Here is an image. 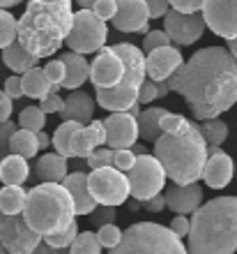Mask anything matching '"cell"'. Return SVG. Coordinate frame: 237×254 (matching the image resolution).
I'll list each match as a JSON object with an SVG mask.
<instances>
[{
  "instance_id": "cell-59",
  "label": "cell",
  "mask_w": 237,
  "mask_h": 254,
  "mask_svg": "<svg viewBox=\"0 0 237 254\" xmlns=\"http://www.w3.org/2000/svg\"><path fill=\"white\" fill-rule=\"evenodd\" d=\"M19 2H21V0H0V7H5V9H7V7L19 5Z\"/></svg>"
},
{
  "instance_id": "cell-61",
  "label": "cell",
  "mask_w": 237,
  "mask_h": 254,
  "mask_svg": "<svg viewBox=\"0 0 237 254\" xmlns=\"http://www.w3.org/2000/svg\"><path fill=\"white\" fill-rule=\"evenodd\" d=\"M132 150H134L136 155H145V148H143V146H136V143L132 146Z\"/></svg>"
},
{
  "instance_id": "cell-30",
  "label": "cell",
  "mask_w": 237,
  "mask_h": 254,
  "mask_svg": "<svg viewBox=\"0 0 237 254\" xmlns=\"http://www.w3.org/2000/svg\"><path fill=\"white\" fill-rule=\"evenodd\" d=\"M166 114V109L161 107H150L139 114V134L145 141H154L161 136V116Z\"/></svg>"
},
{
  "instance_id": "cell-29",
  "label": "cell",
  "mask_w": 237,
  "mask_h": 254,
  "mask_svg": "<svg viewBox=\"0 0 237 254\" xmlns=\"http://www.w3.org/2000/svg\"><path fill=\"white\" fill-rule=\"evenodd\" d=\"M9 153L21 155V157H35L40 153V143H37V132H30V129H23V127H16L14 134L9 136Z\"/></svg>"
},
{
  "instance_id": "cell-52",
  "label": "cell",
  "mask_w": 237,
  "mask_h": 254,
  "mask_svg": "<svg viewBox=\"0 0 237 254\" xmlns=\"http://www.w3.org/2000/svg\"><path fill=\"white\" fill-rule=\"evenodd\" d=\"M5 93L9 95L12 100L21 97V95H23V79H21V76H9V79L5 81Z\"/></svg>"
},
{
  "instance_id": "cell-11",
  "label": "cell",
  "mask_w": 237,
  "mask_h": 254,
  "mask_svg": "<svg viewBox=\"0 0 237 254\" xmlns=\"http://www.w3.org/2000/svg\"><path fill=\"white\" fill-rule=\"evenodd\" d=\"M164 30L168 33L171 42L180 47H189L200 40L205 30L203 12H180V9H168L164 14Z\"/></svg>"
},
{
  "instance_id": "cell-60",
  "label": "cell",
  "mask_w": 237,
  "mask_h": 254,
  "mask_svg": "<svg viewBox=\"0 0 237 254\" xmlns=\"http://www.w3.org/2000/svg\"><path fill=\"white\" fill-rule=\"evenodd\" d=\"M76 2H79L81 7H88V9H90V7H93L95 2H97V0H76Z\"/></svg>"
},
{
  "instance_id": "cell-35",
  "label": "cell",
  "mask_w": 237,
  "mask_h": 254,
  "mask_svg": "<svg viewBox=\"0 0 237 254\" xmlns=\"http://www.w3.org/2000/svg\"><path fill=\"white\" fill-rule=\"evenodd\" d=\"M19 37V21L7 12L5 7H0V49L9 47Z\"/></svg>"
},
{
  "instance_id": "cell-12",
  "label": "cell",
  "mask_w": 237,
  "mask_h": 254,
  "mask_svg": "<svg viewBox=\"0 0 237 254\" xmlns=\"http://www.w3.org/2000/svg\"><path fill=\"white\" fill-rule=\"evenodd\" d=\"M205 26L224 40L237 37V0H203Z\"/></svg>"
},
{
  "instance_id": "cell-16",
  "label": "cell",
  "mask_w": 237,
  "mask_h": 254,
  "mask_svg": "<svg viewBox=\"0 0 237 254\" xmlns=\"http://www.w3.org/2000/svg\"><path fill=\"white\" fill-rule=\"evenodd\" d=\"M207 153L210 155H207V162H205V169H203L205 185L212 190L226 188L233 181V174H235V164H233L231 155L219 150V146H210Z\"/></svg>"
},
{
  "instance_id": "cell-57",
  "label": "cell",
  "mask_w": 237,
  "mask_h": 254,
  "mask_svg": "<svg viewBox=\"0 0 237 254\" xmlns=\"http://www.w3.org/2000/svg\"><path fill=\"white\" fill-rule=\"evenodd\" d=\"M157 93H159V100L171 93V83H168V79H166V81H157Z\"/></svg>"
},
{
  "instance_id": "cell-21",
  "label": "cell",
  "mask_w": 237,
  "mask_h": 254,
  "mask_svg": "<svg viewBox=\"0 0 237 254\" xmlns=\"http://www.w3.org/2000/svg\"><path fill=\"white\" fill-rule=\"evenodd\" d=\"M106 143V127L104 121H90L88 125H81L79 132L72 136V157H88L95 148Z\"/></svg>"
},
{
  "instance_id": "cell-13",
  "label": "cell",
  "mask_w": 237,
  "mask_h": 254,
  "mask_svg": "<svg viewBox=\"0 0 237 254\" xmlns=\"http://www.w3.org/2000/svg\"><path fill=\"white\" fill-rule=\"evenodd\" d=\"M106 127V143L108 148H132L139 139V116L132 111H111V116L104 121Z\"/></svg>"
},
{
  "instance_id": "cell-41",
  "label": "cell",
  "mask_w": 237,
  "mask_h": 254,
  "mask_svg": "<svg viewBox=\"0 0 237 254\" xmlns=\"http://www.w3.org/2000/svg\"><path fill=\"white\" fill-rule=\"evenodd\" d=\"M168 44H171V37H168L166 30H150L143 40L145 54H150V51H154V49H159V47H168Z\"/></svg>"
},
{
  "instance_id": "cell-37",
  "label": "cell",
  "mask_w": 237,
  "mask_h": 254,
  "mask_svg": "<svg viewBox=\"0 0 237 254\" xmlns=\"http://www.w3.org/2000/svg\"><path fill=\"white\" fill-rule=\"evenodd\" d=\"M79 236V224H76V220L69 224L67 229H62V231H55V234H48V236H42V241L47 243V245H51V248H58V250H69V245L74 243V238Z\"/></svg>"
},
{
  "instance_id": "cell-62",
  "label": "cell",
  "mask_w": 237,
  "mask_h": 254,
  "mask_svg": "<svg viewBox=\"0 0 237 254\" xmlns=\"http://www.w3.org/2000/svg\"><path fill=\"white\" fill-rule=\"evenodd\" d=\"M0 254H9V252H7V250L2 248V245H0Z\"/></svg>"
},
{
  "instance_id": "cell-33",
  "label": "cell",
  "mask_w": 237,
  "mask_h": 254,
  "mask_svg": "<svg viewBox=\"0 0 237 254\" xmlns=\"http://www.w3.org/2000/svg\"><path fill=\"white\" fill-rule=\"evenodd\" d=\"M200 132H203L207 146H221L226 139H228V125L219 118H210V121L200 123Z\"/></svg>"
},
{
  "instance_id": "cell-47",
  "label": "cell",
  "mask_w": 237,
  "mask_h": 254,
  "mask_svg": "<svg viewBox=\"0 0 237 254\" xmlns=\"http://www.w3.org/2000/svg\"><path fill=\"white\" fill-rule=\"evenodd\" d=\"M182 123H185V116L166 111V114L161 116V132H175V129L182 125Z\"/></svg>"
},
{
  "instance_id": "cell-42",
  "label": "cell",
  "mask_w": 237,
  "mask_h": 254,
  "mask_svg": "<svg viewBox=\"0 0 237 254\" xmlns=\"http://www.w3.org/2000/svg\"><path fill=\"white\" fill-rule=\"evenodd\" d=\"M136 157H139V155L134 153L132 148H118L115 155H113V167H118L120 171H125L127 174V171L136 164Z\"/></svg>"
},
{
  "instance_id": "cell-17",
  "label": "cell",
  "mask_w": 237,
  "mask_h": 254,
  "mask_svg": "<svg viewBox=\"0 0 237 254\" xmlns=\"http://www.w3.org/2000/svg\"><path fill=\"white\" fill-rule=\"evenodd\" d=\"M182 54L175 47H159L154 51L145 56V67H147V76L152 81H166L171 79L173 74L180 69L182 65Z\"/></svg>"
},
{
  "instance_id": "cell-28",
  "label": "cell",
  "mask_w": 237,
  "mask_h": 254,
  "mask_svg": "<svg viewBox=\"0 0 237 254\" xmlns=\"http://www.w3.org/2000/svg\"><path fill=\"white\" fill-rule=\"evenodd\" d=\"M21 79H23V95L33 97V100H42V97H47V95L53 90V86H55V83L48 81L47 72L40 69V67L28 69L26 74H21Z\"/></svg>"
},
{
  "instance_id": "cell-27",
  "label": "cell",
  "mask_w": 237,
  "mask_h": 254,
  "mask_svg": "<svg viewBox=\"0 0 237 254\" xmlns=\"http://www.w3.org/2000/svg\"><path fill=\"white\" fill-rule=\"evenodd\" d=\"M35 171L42 183H62L67 178V157L60 153L42 155Z\"/></svg>"
},
{
  "instance_id": "cell-34",
  "label": "cell",
  "mask_w": 237,
  "mask_h": 254,
  "mask_svg": "<svg viewBox=\"0 0 237 254\" xmlns=\"http://www.w3.org/2000/svg\"><path fill=\"white\" fill-rule=\"evenodd\" d=\"M101 241L99 236L93 231H83L74 238V243L69 245V254H101Z\"/></svg>"
},
{
  "instance_id": "cell-14",
  "label": "cell",
  "mask_w": 237,
  "mask_h": 254,
  "mask_svg": "<svg viewBox=\"0 0 237 254\" xmlns=\"http://www.w3.org/2000/svg\"><path fill=\"white\" fill-rule=\"evenodd\" d=\"M125 76V63L115 54L113 47L99 49L95 61L90 63V81L95 83V88H111L118 86Z\"/></svg>"
},
{
  "instance_id": "cell-6",
  "label": "cell",
  "mask_w": 237,
  "mask_h": 254,
  "mask_svg": "<svg viewBox=\"0 0 237 254\" xmlns=\"http://www.w3.org/2000/svg\"><path fill=\"white\" fill-rule=\"evenodd\" d=\"M108 254H189L182 238L159 222H136L122 234V241Z\"/></svg>"
},
{
  "instance_id": "cell-45",
  "label": "cell",
  "mask_w": 237,
  "mask_h": 254,
  "mask_svg": "<svg viewBox=\"0 0 237 254\" xmlns=\"http://www.w3.org/2000/svg\"><path fill=\"white\" fill-rule=\"evenodd\" d=\"M44 72H47V76H48V81H51V83H55V86L62 88V79H65V63L60 61V58H58V61L47 63Z\"/></svg>"
},
{
  "instance_id": "cell-1",
  "label": "cell",
  "mask_w": 237,
  "mask_h": 254,
  "mask_svg": "<svg viewBox=\"0 0 237 254\" xmlns=\"http://www.w3.org/2000/svg\"><path fill=\"white\" fill-rule=\"evenodd\" d=\"M168 83L187 100L193 118L210 121L237 102V61L231 49H200L180 65Z\"/></svg>"
},
{
  "instance_id": "cell-4",
  "label": "cell",
  "mask_w": 237,
  "mask_h": 254,
  "mask_svg": "<svg viewBox=\"0 0 237 254\" xmlns=\"http://www.w3.org/2000/svg\"><path fill=\"white\" fill-rule=\"evenodd\" d=\"M189 254H235L237 196H217L191 213Z\"/></svg>"
},
{
  "instance_id": "cell-32",
  "label": "cell",
  "mask_w": 237,
  "mask_h": 254,
  "mask_svg": "<svg viewBox=\"0 0 237 254\" xmlns=\"http://www.w3.org/2000/svg\"><path fill=\"white\" fill-rule=\"evenodd\" d=\"M79 127H81V123H76V121H62V125L55 127V132L51 136V143L55 148V153L65 155V157H72L69 146H72V136L79 132Z\"/></svg>"
},
{
  "instance_id": "cell-10",
  "label": "cell",
  "mask_w": 237,
  "mask_h": 254,
  "mask_svg": "<svg viewBox=\"0 0 237 254\" xmlns=\"http://www.w3.org/2000/svg\"><path fill=\"white\" fill-rule=\"evenodd\" d=\"M42 243V236L30 229L23 213L5 215L0 210V245L9 254H33Z\"/></svg>"
},
{
  "instance_id": "cell-56",
  "label": "cell",
  "mask_w": 237,
  "mask_h": 254,
  "mask_svg": "<svg viewBox=\"0 0 237 254\" xmlns=\"http://www.w3.org/2000/svg\"><path fill=\"white\" fill-rule=\"evenodd\" d=\"M37 143H40V150H44V148L51 146V136L42 129V132H37Z\"/></svg>"
},
{
  "instance_id": "cell-18",
  "label": "cell",
  "mask_w": 237,
  "mask_h": 254,
  "mask_svg": "<svg viewBox=\"0 0 237 254\" xmlns=\"http://www.w3.org/2000/svg\"><path fill=\"white\" fill-rule=\"evenodd\" d=\"M164 196H166V206L171 208L175 215H191L203 203V190H200L198 183H189V185L173 183V185H168Z\"/></svg>"
},
{
  "instance_id": "cell-31",
  "label": "cell",
  "mask_w": 237,
  "mask_h": 254,
  "mask_svg": "<svg viewBox=\"0 0 237 254\" xmlns=\"http://www.w3.org/2000/svg\"><path fill=\"white\" fill-rule=\"evenodd\" d=\"M28 190L23 185H5L0 190V210L5 215H21L26 208Z\"/></svg>"
},
{
  "instance_id": "cell-20",
  "label": "cell",
  "mask_w": 237,
  "mask_h": 254,
  "mask_svg": "<svg viewBox=\"0 0 237 254\" xmlns=\"http://www.w3.org/2000/svg\"><path fill=\"white\" fill-rule=\"evenodd\" d=\"M115 54L122 58L125 63V76H122V83H129V86H136L141 88V83L145 81L147 76V67H145V54L143 49L134 47V44H115Z\"/></svg>"
},
{
  "instance_id": "cell-55",
  "label": "cell",
  "mask_w": 237,
  "mask_h": 254,
  "mask_svg": "<svg viewBox=\"0 0 237 254\" xmlns=\"http://www.w3.org/2000/svg\"><path fill=\"white\" fill-rule=\"evenodd\" d=\"M33 254H69V250H58V248H51V245H47V243L42 241L37 248H35Z\"/></svg>"
},
{
  "instance_id": "cell-50",
  "label": "cell",
  "mask_w": 237,
  "mask_h": 254,
  "mask_svg": "<svg viewBox=\"0 0 237 254\" xmlns=\"http://www.w3.org/2000/svg\"><path fill=\"white\" fill-rule=\"evenodd\" d=\"M14 129H16V125L9 121L0 123V153H7L9 150V136L14 134Z\"/></svg>"
},
{
  "instance_id": "cell-40",
  "label": "cell",
  "mask_w": 237,
  "mask_h": 254,
  "mask_svg": "<svg viewBox=\"0 0 237 254\" xmlns=\"http://www.w3.org/2000/svg\"><path fill=\"white\" fill-rule=\"evenodd\" d=\"M58 88L60 86H53V90L47 95V97H42L40 100V107L44 114H60L62 109H65V100L58 95Z\"/></svg>"
},
{
  "instance_id": "cell-38",
  "label": "cell",
  "mask_w": 237,
  "mask_h": 254,
  "mask_svg": "<svg viewBox=\"0 0 237 254\" xmlns=\"http://www.w3.org/2000/svg\"><path fill=\"white\" fill-rule=\"evenodd\" d=\"M122 229L115 224V222H108V224H104V227H99V231H97V236H99V241H101V245L104 248H115L120 241H122Z\"/></svg>"
},
{
  "instance_id": "cell-19",
  "label": "cell",
  "mask_w": 237,
  "mask_h": 254,
  "mask_svg": "<svg viewBox=\"0 0 237 254\" xmlns=\"http://www.w3.org/2000/svg\"><path fill=\"white\" fill-rule=\"evenodd\" d=\"M97 104L106 111H132L139 104V88L122 83L111 88H99L97 86Z\"/></svg>"
},
{
  "instance_id": "cell-39",
  "label": "cell",
  "mask_w": 237,
  "mask_h": 254,
  "mask_svg": "<svg viewBox=\"0 0 237 254\" xmlns=\"http://www.w3.org/2000/svg\"><path fill=\"white\" fill-rule=\"evenodd\" d=\"M113 155H115V150L113 148H95L93 153L88 155V167L90 169H101V167H113Z\"/></svg>"
},
{
  "instance_id": "cell-15",
  "label": "cell",
  "mask_w": 237,
  "mask_h": 254,
  "mask_svg": "<svg viewBox=\"0 0 237 254\" xmlns=\"http://www.w3.org/2000/svg\"><path fill=\"white\" fill-rule=\"evenodd\" d=\"M147 21H150V9L145 5V0H118L113 26L120 33H145Z\"/></svg>"
},
{
  "instance_id": "cell-23",
  "label": "cell",
  "mask_w": 237,
  "mask_h": 254,
  "mask_svg": "<svg viewBox=\"0 0 237 254\" xmlns=\"http://www.w3.org/2000/svg\"><path fill=\"white\" fill-rule=\"evenodd\" d=\"M60 116H62V121H76L81 125H88L95 116V100L76 88L65 100V109L60 111Z\"/></svg>"
},
{
  "instance_id": "cell-24",
  "label": "cell",
  "mask_w": 237,
  "mask_h": 254,
  "mask_svg": "<svg viewBox=\"0 0 237 254\" xmlns=\"http://www.w3.org/2000/svg\"><path fill=\"white\" fill-rule=\"evenodd\" d=\"M60 61L65 63V79H62V88L67 90H76L90 79V63L83 58V54L76 51H67L60 56Z\"/></svg>"
},
{
  "instance_id": "cell-54",
  "label": "cell",
  "mask_w": 237,
  "mask_h": 254,
  "mask_svg": "<svg viewBox=\"0 0 237 254\" xmlns=\"http://www.w3.org/2000/svg\"><path fill=\"white\" fill-rule=\"evenodd\" d=\"M9 116H12V97L5 90H0V123L9 121Z\"/></svg>"
},
{
  "instance_id": "cell-22",
  "label": "cell",
  "mask_w": 237,
  "mask_h": 254,
  "mask_svg": "<svg viewBox=\"0 0 237 254\" xmlns=\"http://www.w3.org/2000/svg\"><path fill=\"white\" fill-rule=\"evenodd\" d=\"M69 194L74 199V208H76V215H90L95 208L99 206L95 196L90 194V188H88V174L86 171H74V174H67V178L62 181Z\"/></svg>"
},
{
  "instance_id": "cell-43",
  "label": "cell",
  "mask_w": 237,
  "mask_h": 254,
  "mask_svg": "<svg viewBox=\"0 0 237 254\" xmlns=\"http://www.w3.org/2000/svg\"><path fill=\"white\" fill-rule=\"evenodd\" d=\"M113 208L115 206H101L99 203L93 213H90V222H93L95 227H104L108 222H115V210Z\"/></svg>"
},
{
  "instance_id": "cell-58",
  "label": "cell",
  "mask_w": 237,
  "mask_h": 254,
  "mask_svg": "<svg viewBox=\"0 0 237 254\" xmlns=\"http://www.w3.org/2000/svg\"><path fill=\"white\" fill-rule=\"evenodd\" d=\"M228 49H231V54L235 56V61H237V37L235 40H228Z\"/></svg>"
},
{
  "instance_id": "cell-51",
  "label": "cell",
  "mask_w": 237,
  "mask_h": 254,
  "mask_svg": "<svg viewBox=\"0 0 237 254\" xmlns=\"http://www.w3.org/2000/svg\"><path fill=\"white\" fill-rule=\"evenodd\" d=\"M173 9H180V12H200L203 9V0H171Z\"/></svg>"
},
{
  "instance_id": "cell-25",
  "label": "cell",
  "mask_w": 237,
  "mask_h": 254,
  "mask_svg": "<svg viewBox=\"0 0 237 254\" xmlns=\"http://www.w3.org/2000/svg\"><path fill=\"white\" fill-rule=\"evenodd\" d=\"M2 63H5L12 72L16 74H26L28 69H33V67H37V63H40V58L35 54H30L23 44H21L19 40L12 42L9 47L2 49Z\"/></svg>"
},
{
  "instance_id": "cell-9",
  "label": "cell",
  "mask_w": 237,
  "mask_h": 254,
  "mask_svg": "<svg viewBox=\"0 0 237 254\" xmlns=\"http://www.w3.org/2000/svg\"><path fill=\"white\" fill-rule=\"evenodd\" d=\"M127 178H129V188H132L134 199L145 201L164 192L166 169L154 155L145 153L136 157V164L127 171Z\"/></svg>"
},
{
  "instance_id": "cell-53",
  "label": "cell",
  "mask_w": 237,
  "mask_h": 254,
  "mask_svg": "<svg viewBox=\"0 0 237 254\" xmlns=\"http://www.w3.org/2000/svg\"><path fill=\"white\" fill-rule=\"evenodd\" d=\"M141 208H143V210H150V213H161L166 208V196L164 194H157V196H152V199L141 201Z\"/></svg>"
},
{
  "instance_id": "cell-49",
  "label": "cell",
  "mask_w": 237,
  "mask_h": 254,
  "mask_svg": "<svg viewBox=\"0 0 237 254\" xmlns=\"http://www.w3.org/2000/svg\"><path fill=\"white\" fill-rule=\"evenodd\" d=\"M145 5L150 9V19H161L168 7H171V0H145Z\"/></svg>"
},
{
  "instance_id": "cell-26",
  "label": "cell",
  "mask_w": 237,
  "mask_h": 254,
  "mask_svg": "<svg viewBox=\"0 0 237 254\" xmlns=\"http://www.w3.org/2000/svg\"><path fill=\"white\" fill-rule=\"evenodd\" d=\"M30 176V167L28 160L21 155L9 153L7 157L0 160V181L2 185H23Z\"/></svg>"
},
{
  "instance_id": "cell-2",
  "label": "cell",
  "mask_w": 237,
  "mask_h": 254,
  "mask_svg": "<svg viewBox=\"0 0 237 254\" xmlns=\"http://www.w3.org/2000/svg\"><path fill=\"white\" fill-rule=\"evenodd\" d=\"M72 0H28L16 40L37 58H51L72 30Z\"/></svg>"
},
{
  "instance_id": "cell-46",
  "label": "cell",
  "mask_w": 237,
  "mask_h": 254,
  "mask_svg": "<svg viewBox=\"0 0 237 254\" xmlns=\"http://www.w3.org/2000/svg\"><path fill=\"white\" fill-rule=\"evenodd\" d=\"M159 100V93H157V81H143L139 88V104H150V102Z\"/></svg>"
},
{
  "instance_id": "cell-5",
  "label": "cell",
  "mask_w": 237,
  "mask_h": 254,
  "mask_svg": "<svg viewBox=\"0 0 237 254\" xmlns=\"http://www.w3.org/2000/svg\"><path fill=\"white\" fill-rule=\"evenodd\" d=\"M23 217L40 236L62 231L76 220V208L62 183H40L28 190Z\"/></svg>"
},
{
  "instance_id": "cell-36",
  "label": "cell",
  "mask_w": 237,
  "mask_h": 254,
  "mask_svg": "<svg viewBox=\"0 0 237 254\" xmlns=\"http://www.w3.org/2000/svg\"><path fill=\"white\" fill-rule=\"evenodd\" d=\"M19 125L30 132H42L47 125V114L42 111V107H26L19 114Z\"/></svg>"
},
{
  "instance_id": "cell-8",
  "label": "cell",
  "mask_w": 237,
  "mask_h": 254,
  "mask_svg": "<svg viewBox=\"0 0 237 254\" xmlns=\"http://www.w3.org/2000/svg\"><path fill=\"white\" fill-rule=\"evenodd\" d=\"M88 188H90L95 201L101 206H120L132 194L129 178L118 167L93 169V174H88Z\"/></svg>"
},
{
  "instance_id": "cell-7",
  "label": "cell",
  "mask_w": 237,
  "mask_h": 254,
  "mask_svg": "<svg viewBox=\"0 0 237 254\" xmlns=\"http://www.w3.org/2000/svg\"><path fill=\"white\" fill-rule=\"evenodd\" d=\"M106 37H108V28H106V21L99 19L93 9H79L74 14V23L72 30L67 35L65 44L76 54H95L99 49H104Z\"/></svg>"
},
{
  "instance_id": "cell-44",
  "label": "cell",
  "mask_w": 237,
  "mask_h": 254,
  "mask_svg": "<svg viewBox=\"0 0 237 254\" xmlns=\"http://www.w3.org/2000/svg\"><path fill=\"white\" fill-rule=\"evenodd\" d=\"M90 9L97 14L99 19L108 21V19H113V16H115V12H118V0H97Z\"/></svg>"
},
{
  "instance_id": "cell-48",
  "label": "cell",
  "mask_w": 237,
  "mask_h": 254,
  "mask_svg": "<svg viewBox=\"0 0 237 254\" xmlns=\"http://www.w3.org/2000/svg\"><path fill=\"white\" fill-rule=\"evenodd\" d=\"M189 229H191V222L187 220V215H175L171 222V231L178 238H185V236H189Z\"/></svg>"
},
{
  "instance_id": "cell-3",
  "label": "cell",
  "mask_w": 237,
  "mask_h": 254,
  "mask_svg": "<svg viewBox=\"0 0 237 254\" xmlns=\"http://www.w3.org/2000/svg\"><path fill=\"white\" fill-rule=\"evenodd\" d=\"M207 155V141L200 127L187 118L175 132H161L154 141V157L164 164L166 176L178 185H189L203 178Z\"/></svg>"
}]
</instances>
